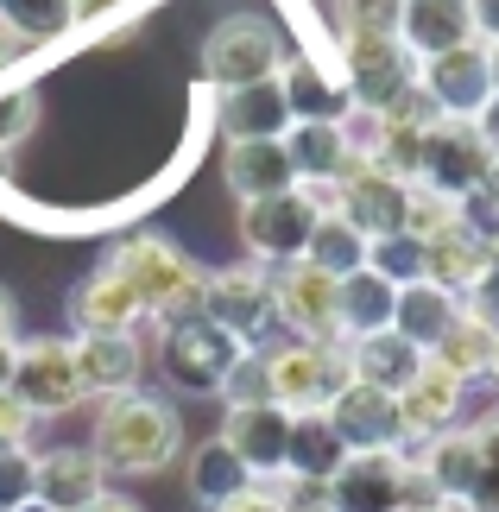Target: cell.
<instances>
[{
  "instance_id": "7bdbcfd3",
  "label": "cell",
  "mask_w": 499,
  "mask_h": 512,
  "mask_svg": "<svg viewBox=\"0 0 499 512\" xmlns=\"http://www.w3.org/2000/svg\"><path fill=\"white\" fill-rule=\"evenodd\" d=\"M462 310H468V317H481L487 329H499V253H493V266L481 272V279L462 291Z\"/></svg>"
},
{
  "instance_id": "2e32d148",
  "label": "cell",
  "mask_w": 499,
  "mask_h": 512,
  "mask_svg": "<svg viewBox=\"0 0 499 512\" xmlns=\"http://www.w3.org/2000/svg\"><path fill=\"white\" fill-rule=\"evenodd\" d=\"M70 329L76 336H146L152 323H146V310H139V298L127 291L121 272L95 266L70 285Z\"/></svg>"
},
{
  "instance_id": "ffe728a7",
  "label": "cell",
  "mask_w": 499,
  "mask_h": 512,
  "mask_svg": "<svg viewBox=\"0 0 499 512\" xmlns=\"http://www.w3.org/2000/svg\"><path fill=\"white\" fill-rule=\"evenodd\" d=\"M222 177H228V190L241 196V203L285 196V190L304 184V177H297V165H291V146H285V140H228Z\"/></svg>"
},
{
  "instance_id": "1f68e13d",
  "label": "cell",
  "mask_w": 499,
  "mask_h": 512,
  "mask_svg": "<svg viewBox=\"0 0 499 512\" xmlns=\"http://www.w3.org/2000/svg\"><path fill=\"white\" fill-rule=\"evenodd\" d=\"M493 342H499V329H487L481 317H455L449 323V336L430 348V361L443 367V373H455L462 386H474V380H487V367H493Z\"/></svg>"
},
{
  "instance_id": "4316f807",
  "label": "cell",
  "mask_w": 499,
  "mask_h": 512,
  "mask_svg": "<svg viewBox=\"0 0 499 512\" xmlns=\"http://www.w3.org/2000/svg\"><path fill=\"white\" fill-rule=\"evenodd\" d=\"M411 462L424 468V481L436 487V500H455V506H462L468 487H474V475H481V443H474L468 424H455V430H443V437L417 443Z\"/></svg>"
},
{
  "instance_id": "6da1fadb",
  "label": "cell",
  "mask_w": 499,
  "mask_h": 512,
  "mask_svg": "<svg viewBox=\"0 0 499 512\" xmlns=\"http://www.w3.org/2000/svg\"><path fill=\"white\" fill-rule=\"evenodd\" d=\"M89 449L102 462V475L114 481H139V475H165L184 456V418L171 399L133 386L114 399H95V424H89Z\"/></svg>"
},
{
  "instance_id": "d6a6232c",
  "label": "cell",
  "mask_w": 499,
  "mask_h": 512,
  "mask_svg": "<svg viewBox=\"0 0 499 512\" xmlns=\"http://www.w3.org/2000/svg\"><path fill=\"white\" fill-rule=\"evenodd\" d=\"M367 247H373L367 234L329 203V209H323V222H316V234H310V253H304V260H310V266H323V272H335V279H348V272H361V266H367Z\"/></svg>"
},
{
  "instance_id": "5bb4252c",
  "label": "cell",
  "mask_w": 499,
  "mask_h": 512,
  "mask_svg": "<svg viewBox=\"0 0 499 512\" xmlns=\"http://www.w3.org/2000/svg\"><path fill=\"white\" fill-rule=\"evenodd\" d=\"M234 456L253 468V481H278L291 456V411L285 405H222V430H215Z\"/></svg>"
},
{
  "instance_id": "e0dca14e",
  "label": "cell",
  "mask_w": 499,
  "mask_h": 512,
  "mask_svg": "<svg viewBox=\"0 0 499 512\" xmlns=\"http://www.w3.org/2000/svg\"><path fill=\"white\" fill-rule=\"evenodd\" d=\"M462 411H468V386L455 380V373H443L436 361L417 367V380L398 392V418H405V449L417 443H430V437H443V430L462 424Z\"/></svg>"
},
{
  "instance_id": "60d3db41",
  "label": "cell",
  "mask_w": 499,
  "mask_h": 512,
  "mask_svg": "<svg viewBox=\"0 0 499 512\" xmlns=\"http://www.w3.org/2000/svg\"><path fill=\"white\" fill-rule=\"evenodd\" d=\"M139 13V0H70V26L76 32H108V26H127Z\"/></svg>"
},
{
  "instance_id": "f5cc1de1",
  "label": "cell",
  "mask_w": 499,
  "mask_h": 512,
  "mask_svg": "<svg viewBox=\"0 0 499 512\" xmlns=\"http://www.w3.org/2000/svg\"><path fill=\"white\" fill-rule=\"evenodd\" d=\"M487 380H493V386H499V342H493V367H487Z\"/></svg>"
},
{
  "instance_id": "f907efd6",
  "label": "cell",
  "mask_w": 499,
  "mask_h": 512,
  "mask_svg": "<svg viewBox=\"0 0 499 512\" xmlns=\"http://www.w3.org/2000/svg\"><path fill=\"white\" fill-rule=\"evenodd\" d=\"M487 70H493V95H499V45H487Z\"/></svg>"
},
{
  "instance_id": "9a60e30c",
  "label": "cell",
  "mask_w": 499,
  "mask_h": 512,
  "mask_svg": "<svg viewBox=\"0 0 499 512\" xmlns=\"http://www.w3.org/2000/svg\"><path fill=\"white\" fill-rule=\"evenodd\" d=\"M335 437L348 443V456H367V449H405V418H398V392H379L348 380L329 405Z\"/></svg>"
},
{
  "instance_id": "816d5d0a",
  "label": "cell",
  "mask_w": 499,
  "mask_h": 512,
  "mask_svg": "<svg viewBox=\"0 0 499 512\" xmlns=\"http://www.w3.org/2000/svg\"><path fill=\"white\" fill-rule=\"evenodd\" d=\"M19 512H57V506H45V500H26V506H19Z\"/></svg>"
},
{
  "instance_id": "f546056e",
  "label": "cell",
  "mask_w": 499,
  "mask_h": 512,
  "mask_svg": "<svg viewBox=\"0 0 499 512\" xmlns=\"http://www.w3.org/2000/svg\"><path fill=\"white\" fill-rule=\"evenodd\" d=\"M342 462H348V443L335 437L329 411H291V456H285V475L329 487V475H335Z\"/></svg>"
},
{
  "instance_id": "7c38bea8",
  "label": "cell",
  "mask_w": 499,
  "mask_h": 512,
  "mask_svg": "<svg viewBox=\"0 0 499 512\" xmlns=\"http://www.w3.org/2000/svg\"><path fill=\"white\" fill-rule=\"evenodd\" d=\"M417 95L436 108V121H474L493 102V70H487V45L468 38L443 57H424L417 64Z\"/></svg>"
},
{
  "instance_id": "52a82bcc",
  "label": "cell",
  "mask_w": 499,
  "mask_h": 512,
  "mask_svg": "<svg viewBox=\"0 0 499 512\" xmlns=\"http://www.w3.org/2000/svg\"><path fill=\"white\" fill-rule=\"evenodd\" d=\"M285 70V38L266 13H228L215 19L209 38H203V76L209 89H247V83H266V76Z\"/></svg>"
},
{
  "instance_id": "4fadbf2b",
  "label": "cell",
  "mask_w": 499,
  "mask_h": 512,
  "mask_svg": "<svg viewBox=\"0 0 499 512\" xmlns=\"http://www.w3.org/2000/svg\"><path fill=\"white\" fill-rule=\"evenodd\" d=\"M335 291L342 279L310 260L272 266V298H278V329L297 342H342V317H335Z\"/></svg>"
},
{
  "instance_id": "7dc6e473",
  "label": "cell",
  "mask_w": 499,
  "mask_h": 512,
  "mask_svg": "<svg viewBox=\"0 0 499 512\" xmlns=\"http://www.w3.org/2000/svg\"><path fill=\"white\" fill-rule=\"evenodd\" d=\"M474 127H481V140H487V152H493V159H499V95H493V102H487L481 114H474Z\"/></svg>"
},
{
  "instance_id": "d6986e66",
  "label": "cell",
  "mask_w": 499,
  "mask_h": 512,
  "mask_svg": "<svg viewBox=\"0 0 499 512\" xmlns=\"http://www.w3.org/2000/svg\"><path fill=\"white\" fill-rule=\"evenodd\" d=\"M108 494V475L95 462L89 443H57V449H38V500L57 506V512H83L89 500Z\"/></svg>"
},
{
  "instance_id": "ac0fdd59",
  "label": "cell",
  "mask_w": 499,
  "mask_h": 512,
  "mask_svg": "<svg viewBox=\"0 0 499 512\" xmlns=\"http://www.w3.org/2000/svg\"><path fill=\"white\" fill-rule=\"evenodd\" d=\"M215 127H222V140H285L291 133L285 83L266 76V83H247V89H222L215 95Z\"/></svg>"
},
{
  "instance_id": "9c48e42d",
  "label": "cell",
  "mask_w": 499,
  "mask_h": 512,
  "mask_svg": "<svg viewBox=\"0 0 499 512\" xmlns=\"http://www.w3.org/2000/svg\"><path fill=\"white\" fill-rule=\"evenodd\" d=\"M7 392L32 418H64L89 399L83 392V373H76V348L70 336H32V342H13V373H7Z\"/></svg>"
},
{
  "instance_id": "8fae6325",
  "label": "cell",
  "mask_w": 499,
  "mask_h": 512,
  "mask_svg": "<svg viewBox=\"0 0 499 512\" xmlns=\"http://www.w3.org/2000/svg\"><path fill=\"white\" fill-rule=\"evenodd\" d=\"M323 500L335 512H405L411 506V449H367L329 475Z\"/></svg>"
},
{
  "instance_id": "484cf974",
  "label": "cell",
  "mask_w": 499,
  "mask_h": 512,
  "mask_svg": "<svg viewBox=\"0 0 499 512\" xmlns=\"http://www.w3.org/2000/svg\"><path fill=\"white\" fill-rule=\"evenodd\" d=\"M493 253H499V247L487 241L481 228L449 222L443 234H436V241H424V279H436L443 291H455V298H462V291L493 266Z\"/></svg>"
},
{
  "instance_id": "4dcf8cb0",
  "label": "cell",
  "mask_w": 499,
  "mask_h": 512,
  "mask_svg": "<svg viewBox=\"0 0 499 512\" xmlns=\"http://www.w3.org/2000/svg\"><path fill=\"white\" fill-rule=\"evenodd\" d=\"M392 310H398V285L379 279L373 266L348 272L342 291H335V317H342V342L354 336H373V329H392Z\"/></svg>"
},
{
  "instance_id": "cb8c5ba5",
  "label": "cell",
  "mask_w": 499,
  "mask_h": 512,
  "mask_svg": "<svg viewBox=\"0 0 499 512\" xmlns=\"http://www.w3.org/2000/svg\"><path fill=\"white\" fill-rule=\"evenodd\" d=\"M278 83H285L291 121H354L348 89L335 76V57H285Z\"/></svg>"
},
{
  "instance_id": "ab89813d",
  "label": "cell",
  "mask_w": 499,
  "mask_h": 512,
  "mask_svg": "<svg viewBox=\"0 0 499 512\" xmlns=\"http://www.w3.org/2000/svg\"><path fill=\"white\" fill-rule=\"evenodd\" d=\"M449 222H462V209L449 203V196H436L424 184H411V203H405V234H417V241H436Z\"/></svg>"
},
{
  "instance_id": "5b68a950",
  "label": "cell",
  "mask_w": 499,
  "mask_h": 512,
  "mask_svg": "<svg viewBox=\"0 0 499 512\" xmlns=\"http://www.w3.org/2000/svg\"><path fill=\"white\" fill-rule=\"evenodd\" d=\"M335 203L329 190L297 184L285 196H259V203H241V253L253 266H291L310 253V234L323 222V209Z\"/></svg>"
},
{
  "instance_id": "30bf717a",
  "label": "cell",
  "mask_w": 499,
  "mask_h": 512,
  "mask_svg": "<svg viewBox=\"0 0 499 512\" xmlns=\"http://www.w3.org/2000/svg\"><path fill=\"white\" fill-rule=\"evenodd\" d=\"M493 152L481 140V127L474 121H430L424 127V159H417V184L436 190V196H449L455 209L468 203L474 190L493 177Z\"/></svg>"
},
{
  "instance_id": "603a6c76",
  "label": "cell",
  "mask_w": 499,
  "mask_h": 512,
  "mask_svg": "<svg viewBox=\"0 0 499 512\" xmlns=\"http://www.w3.org/2000/svg\"><path fill=\"white\" fill-rule=\"evenodd\" d=\"M285 146H291L297 177H304L310 190H329L335 196V184H342V171L354 159V127L348 121H291Z\"/></svg>"
},
{
  "instance_id": "277c9868",
  "label": "cell",
  "mask_w": 499,
  "mask_h": 512,
  "mask_svg": "<svg viewBox=\"0 0 499 512\" xmlns=\"http://www.w3.org/2000/svg\"><path fill=\"white\" fill-rule=\"evenodd\" d=\"M335 76H342L354 114H386L417 95V57L398 45V32L342 38L335 45Z\"/></svg>"
},
{
  "instance_id": "7a4b0ae2",
  "label": "cell",
  "mask_w": 499,
  "mask_h": 512,
  "mask_svg": "<svg viewBox=\"0 0 499 512\" xmlns=\"http://www.w3.org/2000/svg\"><path fill=\"white\" fill-rule=\"evenodd\" d=\"M108 272H121L127 291L139 298V310H146V323H171V317H190V310H203V279L209 266H196L177 241H165V234L152 228H133L121 234L108 253H102Z\"/></svg>"
},
{
  "instance_id": "ba28073f",
  "label": "cell",
  "mask_w": 499,
  "mask_h": 512,
  "mask_svg": "<svg viewBox=\"0 0 499 512\" xmlns=\"http://www.w3.org/2000/svg\"><path fill=\"white\" fill-rule=\"evenodd\" d=\"M266 367H272V399L285 411H329L335 392H342L354 373H348V342H272L266 348Z\"/></svg>"
},
{
  "instance_id": "e575fe53",
  "label": "cell",
  "mask_w": 499,
  "mask_h": 512,
  "mask_svg": "<svg viewBox=\"0 0 499 512\" xmlns=\"http://www.w3.org/2000/svg\"><path fill=\"white\" fill-rule=\"evenodd\" d=\"M0 19L26 38L32 51H51L57 38H70V0H0Z\"/></svg>"
},
{
  "instance_id": "f1b7e54d",
  "label": "cell",
  "mask_w": 499,
  "mask_h": 512,
  "mask_svg": "<svg viewBox=\"0 0 499 512\" xmlns=\"http://www.w3.org/2000/svg\"><path fill=\"white\" fill-rule=\"evenodd\" d=\"M462 317V298L455 291H443L436 279H417V285H398V310H392V329L405 342H417V348H436L449 336V323Z\"/></svg>"
},
{
  "instance_id": "44dd1931",
  "label": "cell",
  "mask_w": 499,
  "mask_h": 512,
  "mask_svg": "<svg viewBox=\"0 0 499 512\" xmlns=\"http://www.w3.org/2000/svg\"><path fill=\"white\" fill-rule=\"evenodd\" d=\"M468 38H474V7L468 0H398V45H405L417 64L468 45Z\"/></svg>"
},
{
  "instance_id": "c3c4849f",
  "label": "cell",
  "mask_w": 499,
  "mask_h": 512,
  "mask_svg": "<svg viewBox=\"0 0 499 512\" xmlns=\"http://www.w3.org/2000/svg\"><path fill=\"white\" fill-rule=\"evenodd\" d=\"M19 342V310H13V298L0 291V348H13Z\"/></svg>"
},
{
  "instance_id": "d4e9b609",
  "label": "cell",
  "mask_w": 499,
  "mask_h": 512,
  "mask_svg": "<svg viewBox=\"0 0 499 512\" xmlns=\"http://www.w3.org/2000/svg\"><path fill=\"white\" fill-rule=\"evenodd\" d=\"M424 361H430V354L417 348V342H405L398 329H373V336H354L348 342V373L361 386H379V392H405Z\"/></svg>"
},
{
  "instance_id": "bcb514c9",
  "label": "cell",
  "mask_w": 499,
  "mask_h": 512,
  "mask_svg": "<svg viewBox=\"0 0 499 512\" xmlns=\"http://www.w3.org/2000/svg\"><path fill=\"white\" fill-rule=\"evenodd\" d=\"M468 7H474V38L499 45V0H468Z\"/></svg>"
},
{
  "instance_id": "681fc988",
  "label": "cell",
  "mask_w": 499,
  "mask_h": 512,
  "mask_svg": "<svg viewBox=\"0 0 499 512\" xmlns=\"http://www.w3.org/2000/svg\"><path fill=\"white\" fill-rule=\"evenodd\" d=\"M83 512H146V506H139V500H127V494H114V487H108V494H102V500H89Z\"/></svg>"
},
{
  "instance_id": "ee69618b",
  "label": "cell",
  "mask_w": 499,
  "mask_h": 512,
  "mask_svg": "<svg viewBox=\"0 0 499 512\" xmlns=\"http://www.w3.org/2000/svg\"><path fill=\"white\" fill-rule=\"evenodd\" d=\"M215 512H291V506L278 500V494H272L266 481H253V487H247L241 500H228V506H215Z\"/></svg>"
},
{
  "instance_id": "8992f818",
  "label": "cell",
  "mask_w": 499,
  "mask_h": 512,
  "mask_svg": "<svg viewBox=\"0 0 499 512\" xmlns=\"http://www.w3.org/2000/svg\"><path fill=\"white\" fill-rule=\"evenodd\" d=\"M203 317L222 323L241 348H272L285 342V329H278V298H272V266H215L203 279Z\"/></svg>"
},
{
  "instance_id": "3957f363",
  "label": "cell",
  "mask_w": 499,
  "mask_h": 512,
  "mask_svg": "<svg viewBox=\"0 0 499 512\" xmlns=\"http://www.w3.org/2000/svg\"><path fill=\"white\" fill-rule=\"evenodd\" d=\"M152 348H158V373H165V386L171 392H190V399H222L234 361L247 354L222 323H209L203 310L158 323L152 329Z\"/></svg>"
},
{
  "instance_id": "8d00e7d4",
  "label": "cell",
  "mask_w": 499,
  "mask_h": 512,
  "mask_svg": "<svg viewBox=\"0 0 499 512\" xmlns=\"http://www.w3.org/2000/svg\"><path fill=\"white\" fill-rule=\"evenodd\" d=\"M367 266L392 285H417L424 279V241H417V234H386V241L367 247Z\"/></svg>"
},
{
  "instance_id": "d590c367",
  "label": "cell",
  "mask_w": 499,
  "mask_h": 512,
  "mask_svg": "<svg viewBox=\"0 0 499 512\" xmlns=\"http://www.w3.org/2000/svg\"><path fill=\"white\" fill-rule=\"evenodd\" d=\"M38 114H45V102H38L32 83H7V89H0V165H7L13 152L38 133Z\"/></svg>"
},
{
  "instance_id": "f35d334b",
  "label": "cell",
  "mask_w": 499,
  "mask_h": 512,
  "mask_svg": "<svg viewBox=\"0 0 499 512\" xmlns=\"http://www.w3.org/2000/svg\"><path fill=\"white\" fill-rule=\"evenodd\" d=\"M38 500V449H0V512Z\"/></svg>"
},
{
  "instance_id": "83f0119b",
  "label": "cell",
  "mask_w": 499,
  "mask_h": 512,
  "mask_svg": "<svg viewBox=\"0 0 499 512\" xmlns=\"http://www.w3.org/2000/svg\"><path fill=\"white\" fill-rule=\"evenodd\" d=\"M184 487H190V500L215 512V506H228V500H241L247 487H253V468L234 456V449L222 437H203L190 449V468H184Z\"/></svg>"
},
{
  "instance_id": "db71d44e",
  "label": "cell",
  "mask_w": 499,
  "mask_h": 512,
  "mask_svg": "<svg viewBox=\"0 0 499 512\" xmlns=\"http://www.w3.org/2000/svg\"><path fill=\"white\" fill-rule=\"evenodd\" d=\"M297 512H335V506H329V500H316V506H297Z\"/></svg>"
},
{
  "instance_id": "f6af8a7d",
  "label": "cell",
  "mask_w": 499,
  "mask_h": 512,
  "mask_svg": "<svg viewBox=\"0 0 499 512\" xmlns=\"http://www.w3.org/2000/svg\"><path fill=\"white\" fill-rule=\"evenodd\" d=\"M26 57H32V45H26V38H19V32L7 26V19H0V83H7V70H19Z\"/></svg>"
},
{
  "instance_id": "74e56055",
  "label": "cell",
  "mask_w": 499,
  "mask_h": 512,
  "mask_svg": "<svg viewBox=\"0 0 499 512\" xmlns=\"http://www.w3.org/2000/svg\"><path fill=\"white\" fill-rule=\"evenodd\" d=\"M272 399V367H266V348H247L241 361H234L228 386H222V405H266ZM278 405V399H272Z\"/></svg>"
},
{
  "instance_id": "7402d4cb",
  "label": "cell",
  "mask_w": 499,
  "mask_h": 512,
  "mask_svg": "<svg viewBox=\"0 0 499 512\" xmlns=\"http://www.w3.org/2000/svg\"><path fill=\"white\" fill-rule=\"evenodd\" d=\"M70 348H76V373H83L89 399L133 392L139 373H146V336H70Z\"/></svg>"
},
{
  "instance_id": "836d02e7",
  "label": "cell",
  "mask_w": 499,
  "mask_h": 512,
  "mask_svg": "<svg viewBox=\"0 0 499 512\" xmlns=\"http://www.w3.org/2000/svg\"><path fill=\"white\" fill-rule=\"evenodd\" d=\"M323 7V45L335 57L342 38H367V32H398V0H316Z\"/></svg>"
},
{
  "instance_id": "b9f144b4",
  "label": "cell",
  "mask_w": 499,
  "mask_h": 512,
  "mask_svg": "<svg viewBox=\"0 0 499 512\" xmlns=\"http://www.w3.org/2000/svg\"><path fill=\"white\" fill-rule=\"evenodd\" d=\"M32 437H38V418L0 386V449H32Z\"/></svg>"
}]
</instances>
